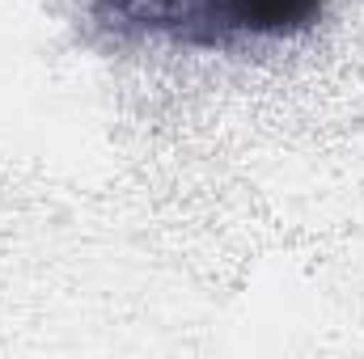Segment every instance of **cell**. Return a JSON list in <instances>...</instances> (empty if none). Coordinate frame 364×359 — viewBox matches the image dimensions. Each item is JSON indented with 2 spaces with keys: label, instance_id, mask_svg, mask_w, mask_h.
<instances>
[{
  "label": "cell",
  "instance_id": "cell-1",
  "mask_svg": "<svg viewBox=\"0 0 364 359\" xmlns=\"http://www.w3.org/2000/svg\"><path fill=\"white\" fill-rule=\"evenodd\" d=\"M90 21L123 43L237 51L309 34L326 0H85Z\"/></svg>",
  "mask_w": 364,
  "mask_h": 359
}]
</instances>
